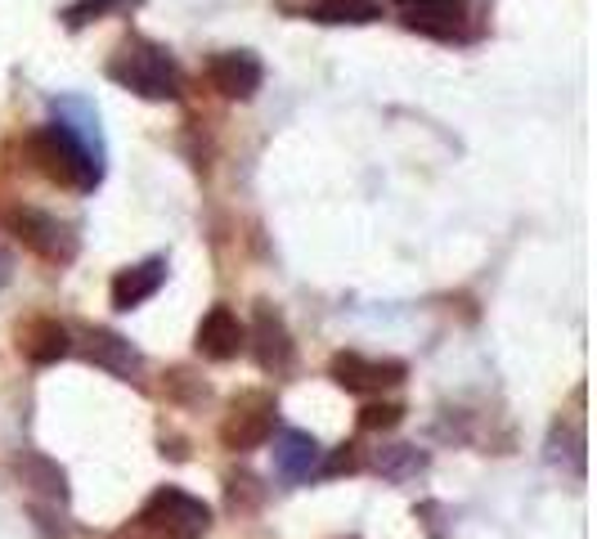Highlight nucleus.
<instances>
[{
    "instance_id": "1",
    "label": "nucleus",
    "mask_w": 597,
    "mask_h": 539,
    "mask_svg": "<svg viewBox=\"0 0 597 539\" xmlns=\"http://www.w3.org/2000/svg\"><path fill=\"white\" fill-rule=\"evenodd\" d=\"M27 153L41 167V176H49L54 185H68L77 194H90L103 180V157L95 148H86L77 135H68L64 127H41L27 135Z\"/></svg>"
},
{
    "instance_id": "2",
    "label": "nucleus",
    "mask_w": 597,
    "mask_h": 539,
    "mask_svg": "<svg viewBox=\"0 0 597 539\" xmlns=\"http://www.w3.org/2000/svg\"><path fill=\"white\" fill-rule=\"evenodd\" d=\"M108 77L126 90H135L140 99H180V68L172 54L153 41H126L113 54V64H108Z\"/></svg>"
},
{
    "instance_id": "3",
    "label": "nucleus",
    "mask_w": 597,
    "mask_h": 539,
    "mask_svg": "<svg viewBox=\"0 0 597 539\" xmlns=\"http://www.w3.org/2000/svg\"><path fill=\"white\" fill-rule=\"evenodd\" d=\"M140 526L157 539H202L211 530V508L176 485H162L140 508Z\"/></svg>"
},
{
    "instance_id": "4",
    "label": "nucleus",
    "mask_w": 597,
    "mask_h": 539,
    "mask_svg": "<svg viewBox=\"0 0 597 539\" xmlns=\"http://www.w3.org/2000/svg\"><path fill=\"white\" fill-rule=\"evenodd\" d=\"M269 431H275V396H265V392H243L225 422H221V446L230 454H247L256 446L269 441Z\"/></svg>"
},
{
    "instance_id": "5",
    "label": "nucleus",
    "mask_w": 597,
    "mask_h": 539,
    "mask_svg": "<svg viewBox=\"0 0 597 539\" xmlns=\"http://www.w3.org/2000/svg\"><path fill=\"white\" fill-rule=\"evenodd\" d=\"M329 377L351 396H373V392L400 387L409 377V364L405 360H368V355H355V351H338L329 360Z\"/></svg>"
},
{
    "instance_id": "6",
    "label": "nucleus",
    "mask_w": 597,
    "mask_h": 539,
    "mask_svg": "<svg viewBox=\"0 0 597 539\" xmlns=\"http://www.w3.org/2000/svg\"><path fill=\"white\" fill-rule=\"evenodd\" d=\"M10 230L19 234L23 248H32L41 261H54V265H64L77 256V234L64 226V221H54V216L36 211V207H14L10 216Z\"/></svg>"
},
{
    "instance_id": "7",
    "label": "nucleus",
    "mask_w": 597,
    "mask_h": 539,
    "mask_svg": "<svg viewBox=\"0 0 597 539\" xmlns=\"http://www.w3.org/2000/svg\"><path fill=\"white\" fill-rule=\"evenodd\" d=\"M396 14L409 32L454 41L467 28V0H396Z\"/></svg>"
},
{
    "instance_id": "8",
    "label": "nucleus",
    "mask_w": 597,
    "mask_h": 539,
    "mask_svg": "<svg viewBox=\"0 0 597 539\" xmlns=\"http://www.w3.org/2000/svg\"><path fill=\"white\" fill-rule=\"evenodd\" d=\"M247 338H252V355H256V364L265 373L284 377L292 369L297 346H292V333H288V323H284V315L275 306H256V319H252V333Z\"/></svg>"
},
{
    "instance_id": "9",
    "label": "nucleus",
    "mask_w": 597,
    "mask_h": 539,
    "mask_svg": "<svg viewBox=\"0 0 597 539\" xmlns=\"http://www.w3.org/2000/svg\"><path fill=\"white\" fill-rule=\"evenodd\" d=\"M207 77L225 99H252L261 90L265 68H261V59L252 50H225V54H215V59L207 64Z\"/></svg>"
},
{
    "instance_id": "10",
    "label": "nucleus",
    "mask_w": 597,
    "mask_h": 539,
    "mask_svg": "<svg viewBox=\"0 0 597 539\" xmlns=\"http://www.w3.org/2000/svg\"><path fill=\"white\" fill-rule=\"evenodd\" d=\"M243 342H247V329L239 323V315L230 306H211L202 315V323H198V342L194 346H198L202 360L225 364V360H234L243 351Z\"/></svg>"
},
{
    "instance_id": "11",
    "label": "nucleus",
    "mask_w": 597,
    "mask_h": 539,
    "mask_svg": "<svg viewBox=\"0 0 597 539\" xmlns=\"http://www.w3.org/2000/svg\"><path fill=\"white\" fill-rule=\"evenodd\" d=\"M86 360L108 369V373H118V377H126V383L144 373V355L113 329H90L86 333Z\"/></svg>"
},
{
    "instance_id": "12",
    "label": "nucleus",
    "mask_w": 597,
    "mask_h": 539,
    "mask_svg": "<svg viewBox=\"0 0 597 539\" xmlns=\"http://www.w3.org/2000/svg\"><path fill=\"white\" fill-rule=\"evenodd\" d=\"M167 284V256H148L113 279V310H135L148 297H157V288Z\"/></svg>"
},
{
    "instance_id": "13",
    "label": "nucleus",
    "mask_w": 597,
    "mask_h": 539,
    "mask_svg": "<svg viewBox=\"0 0 597 539\" xmlns=\"http://www.w3.org/2000/svg\"><path fill=\"white\" fill-rule=\"evenodd\" d=\"M319 441L301 427H284L275 437V468L284 481H306L314 468H319Z\"/></svg>"
},
{
    "instance_id": "14",
    "label": "nucleus",
    "mask_w": 597,
    "mask_h": 539,
    "mask_svg": "<svg viewBox=\"0 0 597 539\" xmlns=\"http://www.w3.org/2000/svg\"><path fill=\"white\" fill-rule=\"evenodd\" d=\"M49 113H54V127H64L68 135H77L86 148H95L103 157V135H99V113H95V103L86 95H59L49 103Z\"/></svg>"
},
{
    "instance_id": "15",
    "label": "nucleus",
    "mask_w": 597,
    "mask_h": 539,
    "mask_svg": "<svg viewBox=\"0 0 597 539\" xmlns=\"http://www.w3.org/2000/svg\"><path fill=\"white\" fill-rule=\"evenodd\" d=\"M19 351L32 360V364H54L73 351V338L59 319H32L27 329L19 333Z\"/></svg>"
},
{
    "instance_id": "16",
    "label": "nucleus",
    "mask_w": 597,
    "mask_h": 539,
    "mask_svg": "<svg viewBox=\"0 0 597 539\" xmlns=\"http://www.w3.org/2000/svg\"><path fill=\"white\" fill-rule=\"evenodd\" d=\"M383 14H387L383 0H314L306 10V19L323 28H364V23H377Z\"/></svg>"
},
{
    "instance_id": "17",
    "label": "nucleus",
    "mask_w": 597,
    "mask_h": 539,
    "mask_svg": "<svg viewBox=\"0 0 597 539\" xmlns=\"http://www.w3.org/2000/svg\"><path fill=\"white\" fill-rule=\"evenodd\" d=\"M14 472L23 476V485L27 491H36V495H45V499H68V476H64V468L59 463H49L45 454H23L19 463H14Z\"/></svg>"
},
{
    "instance_id": "18",
    "label": "nucleus",
    "mask_w": 597,
    "mask_h": 539,
    "mask_svg": "<svg viewBox=\"0 0 597 539\" xmlns=\"http://www.w3.org/2000/svg\"><path fill=\"white\" fill-rule=\"evenodd\" d=\"M368 468L383 472L387 481H413L427 472V454L418 446H383V450H373Z\"/></svg>"
},
{
    "instance_id": "19",
    "label": "nucleus",
    "mask_w": 597,
    "mask_h": 539,
    "mask_svg": "<svg viewBox=\"0 0 597 539\" xmlns=\"http://www.w3.org/2000/svg\"><path fill=\"white\" fill-rule=\"evenodd\" d=\"M265 504V485L252 476V472H234L230 481H225V508L230 513H256Z\"/></svg>"
},
{
    "instance_id": "20",
    "label": "nucleus",
    "mask_w": 597,
    "mask_h": 539,
    "mask_svg": "<svg viewBox=\"0 0 597 539\" xmlns=\"http://www.w3.org/2000/svg\"><path fill=\"white\" fill-rule=\"evenodd\" d=\"M135 0H73V6L64 10V23L77 32V28H86V23H99V19H108V14H122V10H131Z\"/></svg>"
},
{
    "instance_id": "21",
    "label": "nucleus",
    "mask_w": 597,
    "mask_h": 539,
    "mask_svg": "<svg viewBox=\"0 0 597 539\" xmlns=\"http://www.w3.org/2000/svg\"><path fill=\"white\" fill-rule=\"evenodd\" d=\"M405 422V405L400 400H368L360 409V431H396Z\"/></svg>"
},
{
    "instance_id": "22",
    "label": "nucleus",
    "mask_w": 597,
    "mask_h": 539,
    "mask_svg": "<svg viewBox=\"0 0 597 539\" xmlns=\"http://www.w3.org/2000/svg\"><path fill=\"white\" fill-rule=\"evenodd\" d=\"M167 392H172L176 400H185V405H202V400H211V387L202 383V377H194L189 369H172V373H167Z\"/></svg>"
},
{
    "instance_id": "23",
    "label": "nucleus",
    "mask_w": 597,
    "mask_h": 539,
    "mask_svg": "<svg viewBox=\"0 0 597 539\" xmlns=\"http://www.w3.org/2000/svg\"><path fill=\"white\" fill-rule=\"evenodd\" d=\"M364 468V454H360V446H338L329 459H323V476H342V472H360Z\"/></svg>"
},
{
    "instance_id": "24",
    "label": "nucleus",
    "mask_w": 597,
    "mask_h": 539,
    "mask_svg": "<svg viewBox=\"0 0 597 539\" xmlns=\"http://www.w3.org/2000/svg\"><path fill=\"white\" fill-rule=\"evenodd\" d=\"M113 539H157V535H148V530H144L140 521H131V526H122V530H118Z\"/></svg>"
},
{
    "instance_id": "25",
    "label": "nucleus",
    "mask_w": 597,
    "mask_h": 539,
    "mask_svg": "<svg viewBox=\"0 0 597 539\" xmlns=\"http://www.w3.org/2000/svg\"><path fill=\"white\" fill-rule=\"evenodd\" d=\"M5 284H10V256L0 252V288H5Z\"/></svg>"
}]
</instances>
